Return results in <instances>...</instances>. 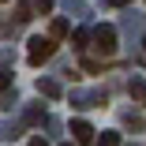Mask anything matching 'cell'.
I'll return each instance as SVG.
<instances>
[{
	"mask_svg": "<svg viewBox=\"0 0 146 146\" xmlns=\"http://www.w3.org/2000/svg\"><path fill=\"white\" fill-rule=\"evenodd\" d=\"M52 52H56V41H49V38H30V52H26V60L38 68V64L49 60Z\"/></svg>",
	"mask_w": 146,
	"mask_h": 146,
	"instance_id": "1",
	"label": "cell"
},
{
	"mask_svg": "<svg viewBox=\"0 0 146 146\" xmlns=\"http://www.w3.org/2000/svg\"><path fill=\"white\" fill-rule=\"evenodd\" d=\"M94 49H98L101 56H112V52H116V30H112L109 23H101L98 30H94Z\"/></svg>",
	"mask_w": 146,
	"mask_h": 146,
	"instance_id": "2",
	"label": "cell"
},
{
	"mask_svg": "<svg viewBox=\"0 0 146 146\" xmlns=\"http://www.w3.org/2000/svg\"><path fill=\"white\" fill-rule=\"evenodd\" d=\"M71 135H75L79 146H90V142H94V127L86 124V120H71Z\"/></svg>",
	"mask_w": 146,
	"mask_h": 146,
	"instance_id": "3",
	"label": "cell"
},
{
	"mask_svg": "<svg viewBox=\"0 0 146 146\" xmlns=\"http://www.w3.org/2000/svg\"><path fill=\"white\" fill-rule=\"evenodd\" d=\"M68 30H71V26H68V19H52V23H49V41H56V38H64Z\"/></svg>",
	"mask_w": 146,
	"mask_h": 146,
	"instance_id": "4",
	"label": "cell"
},
{
	"mask_svg": "<svg viewBox=\"0 0 146 146\" xmlns=\"http://www.w3.org/2000/svg\"><path fill=\"white\" fill-rule=\"evenodd\" d=\"M38 94H45V98H60V82H52V79H38Z\"/></svg>",
	"mask_w": 146,
	"mask_h": 146,
	"instance_id": "5",
	"label": "cell"
},
{
	"mask_svg": "<svg viewBox=\"0 0 146 146\" xmlns=\"http://www.w3.org/2000/svg\"><path fill=\"white\" fill-rule=\"evenodd\" d=\"M131 98H135V101H146V82H142V79L131 82Z\"/></svg>",
	"mask_w": 146,
	"mask_h": 146,
	"instance_id": "6",
	"label": "cell"
},
{
	"mask_svg": "<svg viewBox=\"0 0 146 146\" xmlns=\"http://www.w3.org/2000/svg\"><path fill=\"white\" fill-rule=\"evenodd\" d=\"M98 146H120V135H116V131H101V142Z\"/></svg>",
	"mask_w": 146,
	"mask_h": 146,
	"instance_id": "7",
	"label": "cell"
},
{
	"mask_svg": "<svg viewBox=\"0 0 146 146\" xmlns=\"http://www.w3.org/2000/svg\"><path fill=\"white\" fill-rule=\"evenodd\" d=\"M45 120V109H26V124H41Z\"/></svg>",
	"mask_w": 146,
	"mask_h": 146,
	"instance_id": "8",
	"label": "cell"
},
{
	"mask_svg": "<svg viewBox=\"0 0 146 146\" xmlns=\"http://www.w3.org/2000/svg\"><path fill=\"white\" fill-rule=\"evenodd\" d=\"M71 41H75V49H82V45H86V30H75V34H71Z\"/></svg>",
	"mask_w": 146,
	"mask_h": 146,
	"instance_id": "9",
	"label": "cell"
},
{
	"mask_svg": "<svg viewBox=\"0 0 146 146\" xmlns=\"http://www.w3.org/2000/svg\"><path fill=\"white\" fill-rule=\"evenodd\" d=\"M34 8H38V11L45 15V11H52V0H34Z\"/></svg>",
	"mask_w": 146,
	"mask_h": 146,
	"instance_id": "10",
	"label": "cell"
},
{
	"mask_svg": "<svg viewBox=\"0 0 146 146\" xmlns=\"http://www.w3.org/2000/svg\"><path fill=\"white\" fill-rule=\"evenodd\" d=\"M19 23H26V19H30V4H19V15H15Z\"/></svg>",
	"mask_w": 146,
	"mask_h": 146,
	"instance_id": "11",
	"label": "cell"
},
{
	"mask_svg": "<svg viewBox=\"0 0 146 146\" xmlns=\"http://www.w3.org/2000/svg\"><path fill=\"white\" fill-rule=\"evenodd\" d=\"M8 86H11V75H8V71H0V90H8Z\"/></svg>",
	"mask_w": 146,
	"mask_h": 146,
	"instance_id": "12",
	"label": "cell"
},
{
	"mask_svg": "<svg viewBox=\"0 0 146 146\" xmlns=\"http://www.w3.org/2000/svg\"><path fill=\"white\" fill-rule=\"evenodd\" d=\"M109 8H124V4H131V0H105Z\"/></svg>",
	"mask_w": 146,
	"mask_h": 146,
	"instance_id": "13",
	"label": "cell"
},
{
	"mask_svg": "<svg viewBox=\"0 0 146 146\" xmlns=\"http://www.w3.org/2000/svg\"><path fill=\"white\" fill-rule=\"evenodd\" d=\"M30 146H49V142H45V139L38 135V139H30Z\"/></svg>",
	"mask_w": 146,
	"mask_h": 146,
	"instance_id": "14",
	"label": "cell"
},
{
	"mask_svg": "<svg viewBox=\"0 0 146 146\" xmlns=\"http://www.w3.org/2000/svg\"><path fill=\"white\" fill-rule=\"evenodd\" d=\"M64 146H71V142H64Z\"/></svg>",
	"mask_w": 146,
	"mask_h": 146,
	"instance_id": "15",
	"label": "cell"
}]
</instances>
